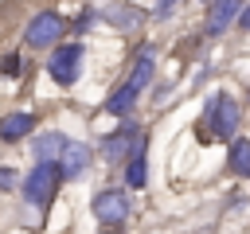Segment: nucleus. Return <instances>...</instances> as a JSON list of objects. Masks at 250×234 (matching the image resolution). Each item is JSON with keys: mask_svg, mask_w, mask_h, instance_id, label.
I'll return each mask as SVG.
<instances>
[{"mask_svg": "<svg viewBox=\"0 0 250 234\" xmlns=\"http://www.w3.org/2000/svg\"><path fill=\"white\" fill-rule=\"evenodd\" d=\"M31 129H35V117H31V113H8V117L0 121V140H8V144H12V140H23Z\"/></svg>", "mask_w": 250, "mask_h": 234, "instance_id": "nucleus-10", "label": "nucleus"}, {"mask_svg": "<svg viewBox=\"0 0 250 234\" xmlns=\"http://www.w3.org/2000/svg\"><path fill=\"white\" fill-rule=\"evenodd\" d=\"M148 160H145V148H137L129 160H125V183L129 187H145V179H148V168H145Z\"/></svg>", "mask_w": 250, "mask_h": 234, "instance_id": "nucleus-12", "label": "nucleus"}, {"mask_svg": "<svg viewBox=\"0 0 250 234\" xmlns=\"http://www.w3.org/2000/svg\"><path fill=\"white\" fill-rule=\"evenodd\" d=\"M62 144H66L62 133H47V136L35 140V156H39V160H55V156L62 152Z\"/></svg>", "mask_w": 250, "mask_h": 234, "instance_id": "nucleus-14", "label": "nucleus"}, {"mask_svg": "<svg viewBox=\"0 0 250 234\" xmlns=\"http://www.w3.org/2000/svg\"><path fill=\"white\" fill-rule=\"evenodd\" d=\"M47 70H51V78H55L59 86H74L78 74H82V43H62V47H55Z\"/></svg>", "mask_w": 250, "mask_h": 234, "instance_id": "nucleus-3", "label": "nucleus"}, {"mask_svg": "<svg viewBox=\"0 0 250 234\" xmlns=\"http://www.w3.org/2000/svg\"><path fill=\"white\" fill-rule=\"evenodd\" d=\"M172 4H176V0H156V16H160V20H164V16H168V12H172Z\"/></svg>", "mask_w": 250, "mask_h": 234, "instance_id": "nucleus-18", "label": "nucleus"}, {"mask_svg": "<svg viewBox=\"0 0 250 234\" xmlns=\"http://www.w3.org/2000/svg\"><path fill=\"white\" fill-rule=\"evenodd\" d=\"M129 82H133L137 90H145V86L152 82V51H145V55L137 58V66H133V74H129Z\"/></svg>", "mask_w": 250, "mask_h": 234, "instance_id": "nucleus-15", "label": "nucleus"}, {"mask_svg": "<svg viewBox=\"0 0 250 234\" xmlns=\"http://www.w3.org/2000/svg\"><path fill=\"white\" fill-rule=\"evenodd\" d=\"M207 136H219V140H227V136H234V129H238V105L227 98V94H215L211 101H207Z\"/></svg>", "mask_w": 250, "mask_h": 234, "instance_id": "nucleus-2", "label": "nucleus"}, {"mask_svg": "<svg viewBox=\"0 0 250 234\" xmlns=\"http://www.w3.org/2000/svg\"><path fill=\"white\" fill-rule=\"evenodd\" d=\"M125 214H129V195H125V191L105 187V191L94 195V218H98V222L117 226V222H125Z\"/></svg>", "mask_w": 250, "mask_h": 234, "instance_id": "nucleus-6", "label": "nucleus"}, {"mask_svg": "<svg viewBox=\"0 0 250 234\" xmlns=\"http://www.w3.org/2000/svg\"><path fill=\"white\" fill-rule=\"evenodd\" d=\"M137 98H141V90H137L133 82H125L121 90H113V94H109V101H105V109H109L113 117H125V113L133 109V101H137Z\"/></svg>", "mask_w": 250, "mask_h": 234, "instance_id": "nucleus-11", "label": "nucleus"}, {"mask_svg": "<svg viewBox=\"0 0 250 234\" xmlns=\"http://www.w3.org/2000/svg\"><path fill=\"white\" fill-rule=\"evenodd\" d=\"M59 164L55 160H39L31 172H27V179H23V199L31 203V207H47L51 203V195H55V187H59Z\"/></svg>", "mask_w": 250, "mask_h": 234, "instance_id": "nucleus-1", "label": "nucleus"}, {"mask_svg": "<svg viewBox=\"0 0 250 234\" xmlns=\"http://www.w3.org/2000/svg\"><path fill=\"white\" fill-rule=\"evenodd\" d=\"M0 187H16V172H8V168H0Z\"/></svg>", "mask_w": 250, "mask_h": 234, "instance_id": "nucleus-17", "label": "nucleus"}, {"mask_svg": "<svg viewBox=\"0 0 250 234\" xmlns=\"http://www.w3.org/2000/svg\"><path fill=\"white\" fill-rule=\"evenodd\" d=\"M55 164H59V176H62V179H78V176L90 168V148H86V144L66 140V144H62V152L55 156Z\"/></svg>", "mask_w": 250, "mask_h": 234, "instance_id": "nucleus-7", "label": "nucleus"}, {"mask_svg": "<svg viewBox=\"0 0 250 234\" xmlns=\"http://www.w3.org/2000/svg\"><path fill=\"white\" fill-rule=\"evenodd\" d=\"M227 164L234 176H250V140H234L227 152Z\"/></svg>", "mask_w": 250, "mask_h": 234, "instance_id": "nucleus-13", "label": "nucleus"}, {"mask_svg": "<svg viewBox=\"0 0 250 234\" xmlns=\"http://www.w3.org/2000/svg\"><path fill=\"white\" fill-rule=\"evenodd\" d=\"M242 0H211V16H207V35H223L230 27V20L238 16Z\"/></svg>", "mask_w": 250, "mask_h": 234, "instance_id": "nucleus-9", "label": "nucleus"}, {"mask_svg": "<svg viewBox=\"0 0 250 234\" xmlns=\"http://www.w3.org/2000/svg\"><path fill=\"white\" fill-rule=\"evenodd\" d=\"M137 148H145V133L137 129V125H121L117 133H109L105 136V144H102V152H105V160L109 164H125Z\"/></svg>", "mask_w": 250, "mask_h": 234, "instance_id": "nucleus-4", "label": "nucleus"}, {"mask_svg": "<svg viewBox=\"0 0 250 234\" xmlns=\"http://www.w3.org/2000/svg\"><path fill=\"white\" fill-rule=\"evenodd\" d=\"M102 16H105V23H113V27H121V31H133V27H141V23H145V12H141L137 4H125V0L109 4Z\"/></svg>", "mask_w": 250, "mask_h": 234, "instance_id": "nucleus-8", "label": "nucleus"}, {"mask_svg": "<svg viewBox=\"0 0 250 234\" xmlns=\"http://www.w3.org/2000/svg\"><path fill=\"white\" fill-rule=\"evenodd\" d=\"M238 27H246V31H250V8H246V4L238 8Z\"/></svg>", "mask_w": 250, "mask_h": 234, "instance_id": "nucleus-19", "label": "nucleus"}, {"mask_svg": "<svg viewBox=\"0 0 250 234\" xmlns=\"http://www.w3.org/2000/svg\"><path fill=\"white\" fill-rule=\"evenodd\" d=\"M62 16L59 12H39L31 23H27V31H23V39H27V47H35V51H43V47H51V43H59L62 39Z\"/></svg>", "mask_w": 250, "mask_h": 234, "instance_id": "nucleus-5", "label": "nucleus"}, {"mask_svg": "<svg viewBox=\"0 0 250 234\" xmlns=\"http://www.w3.org/2000/svg\"><path fill=\"white\" fill-rule=\"evenodd\" d=\"M20 66H23L20 55H4V58H0V74H20Z\"/></svg>", "mask_w": 250, "mask_h": 234, "instance_id": "nucleus-16", "label": "nucleus"}]
</instances>
